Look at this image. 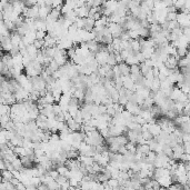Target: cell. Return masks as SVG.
<instances>
[{"instance_id":"cell-1","label":"cell","mask_w":190,"mask_h":190,"mask_svg":"<svg viewBox=\"0 0 190 190\" xmlns=\"http://www.w3.org/2000/svg\"><path fill=\"white\" fill-rule=\"evenodd\" d=\"M110 56V52L105 49V50H99V51L95 54V57H96V60L97 62L100 64V66H102V64H106L107 61H108V58H109Z\"/></svg>"},{"instance_id":"cell-2","label":"cell","mask_w":190,"mask_h":190,"mask_svg":"<svg viewBox=\"0 0 190 190\" xmlns=\"http://www.w3.org/2000/svg\"><path fill=\"white\" fill-rule=\"evenodd\" d=\"M25 69H26L27 76H28L29 78L37 77V76H39V74H41V71H39L38 69L35 67L33 61H31L29 64H28V66H26V67H25Z\"/></svg>"},{"instance_id":"cell-3","label":"cell","mask_w":190,"mask_h":190,"mask_svg":"<svg viewBox=\"0 0 190 190\" xmlns=\"http://www.w3.org/2000/svg\"><path fill=\"white\" fill-rule=\"evenodd\" d=\"M125 108L128 110L129 112H131L132 115H139L140 111H141V106H139L138 103L133 102V101H129L125 106Z\"/></svg>"},{"instance_id":"cell-4","label":"cell","mask_w":190,"mask_h":190,"mask_svg":"<svg viewBox=\"0 0 190 190\" xmlns=\"http://www.w3.org/2000/svg\"><path fill=\"white\" fill-rule=\"evenodd\" d=\"M148 130L151 132V135L154 136V137H157V136H159L161 133L162 128H161V126L158 123H149Z\"/></svg>"},{"instance_id":"cell-5","label":"cell","mask_w":190,"mask_h":190,"mask_svg":"<svg viewBox=\"0 0 190 190\" xmlns=\"http://www.w3.org/2000/svg\"><path fill=\"white\" fill-rule=\"evenodd\" d=\"M89 10H90V8L85 5V6H82V7L76 8L74 11L77 12L78 17H80V18H87V17H89Z\"/></svg>"},{"instance_id":"cell-6","label":"cell","mask_w":190,"mask_h":190,"mask_svg":"<svg viewBox=\"0 0 190 190\" xmlns=\"http://www.w3.org/2000/svg\"><path fill=\"white\" fill-rule=\"evenodd\" d=\"M86 43H87L89 50L91 52H94V54H97L100 50V45L97 40H90V41H87Z\"/></svg>"},{"instance_id":"cell-7","label":"cell","mask_w":190,"mask_h":190,"mask_svg":"<svg viewBox=\"0 0 190 190\" xmlns=\"http://www.w3.org/2000/svg\"><path fill=\"white\" fill-rule=\"evenodd\" d=\"M118 66H119L121 76H129L130 74V66L128 64H126V62L123 61L121 64H118Z\"/></svg>"},{"instance_id":"cell-8","label":"cell","mask_w":190,"mask_h":190,"mask_svg":"<svg viewBox=\"0 0 190 190\" xmlns=\"http://www.w3.org/2000/svg\"><path fill=\"white\" fill-rule=\"evenodd\" d=\"M182 92H184V91L181 90V88H179V87L172 88V91H171L169 98H170L171 100H174V101H177V100L179 99V97L182 95Z\"/></svg>"},{"instance_id":"cell-9","label":"cell","mask_w":190,"mask_h":190,"mask_svg":"<svg viewBox=\"0 0 190 190\" xmlns=\"http://www.w3.org/2000/svg\"><path fill=\"white\" fill-rule=\"evenodd\" d=\"M13 178V172L12 171L8 170V169H5V170H1V180L2 181H11Z\"/></svg>"},{"instance_id":"cell-10","label":"cell","mask_w":190,"mask_h":190,"mask_svg":"<svg viewBox=\"0 0 190 190\" xmlns=\"http://www.w3.org/2000/svg\"><path fill=\"white\" fill-rule=\"evenodd\" d=\"M27 51H28V54H29L30 56H31V58L35 60L36 57H37V55H38L39 52V49L36 47L33 43H31V45H29L28 47H27Z\"/></svg>"},{"instance_id":"cell-11","label":"cell","mask_w":190,"mask_h":190,"mask_svg":"<svg viewBox=\"0 0 190 190\" xmlns=\"http://www.w3.org/2000/svg\"><path fill=\"white\" fill-rule=\"evenodd\" d=\"M0 190H16V186L11 181H1Z\"/></svg>"},{"instance_id":"cell-12","label":"cell","mask_w":190,"mask_h":190,"mask_svg":"<svg viewBox=\"0 0 190 190\" xmlns=\"http://www.w3.org/2000/svg\"><path fill=\"white\" fill-rule=\"evenodd\" d=\"M36 29L47 31V21L45 19H40V18L36 19Z\"/></svg>"},{"instance_id":"cell-13","label":"cell","mask_w":190,"mask_h":190,"mask_svg":"<svg viewBox=\"0 0 190 190\" xmlns=\"http://www.w3.org/2000/svg\"><path fill=\"white\" fill-rule=\"evenodd\" d=\"M125 62L128 64L129 66H132V64H140L138 61V59H137V57H136V54L133 51L128 56V58L125 60Z\"/></svg>"},{"instance_id":"cell-14","label":"cell","mask_w":190,"mask_h":190,"mask_svg":"<svg viewBox=\"0 0 190 190\" xmlns=\"http://www.w3.org/2000/svg\"><path fill=\"white\" fill-rule=\"evenodd\" d=\"M11 112V106L7 105V103H1L0 106V115H10Z\"/></svg>"},{"instance_id":"cell-15","label":"cell","mask_w":190,"mask_h":190,"mask_svg":"<svg viewBox=\"0 0 190 190\" xmlns=\"http://www.w3.org/2000/svg\"><path fill=\"white\" fill-rule=\"evenodd\" d=\"M74 98H77L79 101H82L85 99V97H86V92H85V89H77V90L74 91Z\"/></svg>"},{"instance_id":"cell-16","label":"cell","mask_w":190,"mask_h":190,"mask_svg":"<svg viewBox=\"0 0 190 190\" xmlns=\"http://www.w3.org/2000/svg\"><path fill=\"white\" fill-rule=\"evenodd\" d=\"M130 74H142L141 69H140V64H132V66H130Z\"/></svg>"},{"instance_id":"cell-17","label":"cell","mask_w":190,"mask_h":190,"mask_svg":"<svg viewBox=\"0 0 190 190\" xmlns=\"http://www.w3.org/2000/svg\"><path fill=\"white\" fill-rule=\"evenodd\" d=\"M52 95H54V97H55L56 101H59L60 100V98H61V96L64 95V91L60 89V88H56V89H54V90L51 91Z\"/></svg>"},{"instance_id":"cell-18","label":"cell","mask_w":190,"mask_h":190,"mask_svg":"<svg viewBox=\"0 0 190 190\" xmlns=\"http://www.w3.org/2000/svg\"><path fill=\"white\" fill-rule=\"evenodd\" d=\"M108 185H109L110 188H118L120 187V184H119V180L116 179V178H110L109 180L107 181Z\"/></svg>"},{"instance_id":"cell-19","label":"cell","mask_w":190,"mask_h":190,"mask_svg":"<svg viewBox=\"0 0 190 190\" xmlns=\"http://www.w3.org/2000/svg\"><path fill=\"white\" fill-rule=\"evenodd\" d=\"M107 64H110L111 67H113V66H116L118 62H117L116 60V54L115 52H112V54H110L109 58H108V61H107Z\"/></svg>"},{"instance_id":"cell-20","label":"cell","mask_w":190,"mask_h":190,"mask_svg":"<svg viewBox=\"0 0 190 190\" xmlns=\"http://www.w3.org/2000/svg\"><path fill=\"white\" fill-rule=\"evenodd\" d=\"M141 133H142V137H143V138H145L147 141H150V140H152V139H154V136L151 135V132L149 131V130H143Z\"/></svg>"},{"instance_id":"cell-21","label":"cell","mask_w":190,"mask_h":190,"mask_svg":"<svg viewBox=\"0 0 190 190\" xmlns=\"http://www.w3.org/2000/svg\"><path fill=\"white\" fill-rule=\"evenodd\" d=\"M47 35H48V32L46 30H37V39L39 40H43Z\"/></svg>"},{"instance_id":"cell-22","label":"cell","mask_w":190,"mask_h":190,"mask_svg":"<svg viewBox=\"0 0 190 190\" xmlns=\"http://www.w3.org/2000/svg\"><path fill=\"white\" fill-rule=\"evenodd\" d=\"M64 0H51V7L52 8H61L64 5Z\"/></svg>"},{"instance_id":"cell-23","label":"cell","mask_w":190,"mask_h":190,"mask_svg":"<svg viewBox=\"0 0 190 190\" xmlns=\"http://www.w3.org/2000/svg\"><path fill=\"white\" fill-rule=\"evenodd\" d=\"M48 174H50L54 179H57V178L60 176V174L58 172V170L57 169H50V170L48 171Z\"/></svg>"},{"instance_id":"cell-24","label":"cell","mask_w":190,"mask_h":190,"mask_svg":"<svg viewBox=\"0 0 190 190\" xmlns=\"http://www.w3.org/2000/svg\"><path fill=\"white\" fill-rule=\"evenodd\" d=\"M180 161H182V162H189L190 161V154L189 152H185V154H182L180 157Z\"/></svg>"},{"instance_id":"cell-25","label":"cell","mask_w":190,"mask_h":190,"mask_svg":"<svg viewBox=\"0 0 190 190\" xmlns=\"http://www.w3.org/2000/svg\"><path fill=\"white\" fill-rule=\"evenodd\" d=\"M18 189V190H26L27 189V186L25 184H23L22 181H20L19 184L17 185L16 186V190Z\"/></svg>"}]
</instances>
